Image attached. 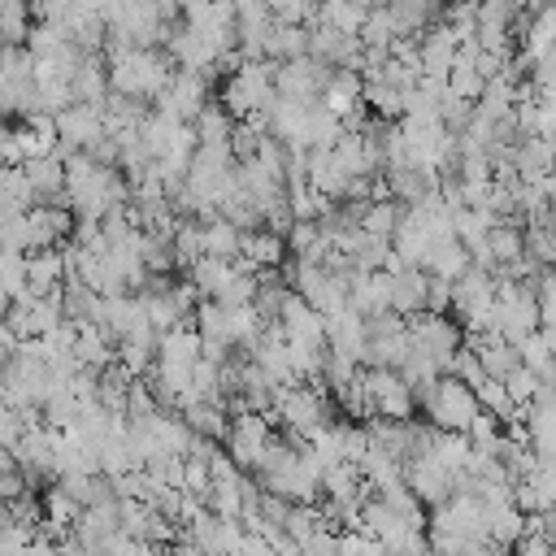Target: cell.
Here are the masks:
<instances>
[{
  "instance_id": "obj_1",
  "label": "cell",
  "mask_w": 556,
  "mask_h": 556,
  "mask_svg": "<svg viewBox=\"0 0 556 556\" xmlns=\"http://www.w3.org/2000/svg\"><path fill=\"white\" fill-rule=\"evenodd\" d=\"M126 182L117 174V165H100L96 156L87 152H70L65 156V200L91 217V222H104L109 213H122L126 208Z\"/></svg>"
},
{
  "instance_id": "obj_2",
  "label": "cell",
  "mask_w": 556,
  "mask_h": 556,
  "mask_svg": "<svg viewBox=\"0 0 556 556\" xmlns=\"http://www.w3.org/2000/svg\"><path fill=\"white\" fill-rule=\"evenodd\" d=\"M204 361V339L195 334V326H174L161 334L156 343V365H152V395L161 404H178L191 391L195 365Z\"/></svg>"
},
{
  "instance_id": "obj_3",
  "label": "cell",
  "mask_w": 556,
  "mask_h": 556,
  "mask_svg": "<svg viewBox=\"0 0 556 556\" xmlns=\"http://www.w3.org/2000/svg\"><path fill=\"white\" fill-rule=\"evenodd\" d=\"M169 78H174V65L156 48L109 43V91L113 96H126V100L143 104V100H156Z\"/></svg>"
},
{
  "instance_id": "obj_4",
  "label": "cell",
  "mask_w": 556,
  "mask_h": 556,
  "mask_svg": "<svg viewBox=\"0 0 556 556\" xmlns=\"http://www.w3.org/2000/svg\"><path fill=\"white\" fill-rule=\"evenodd\" d=\"M417 400H421L430 426H434V430H447V434H465V430L473 426V417L482 413L478 391H473L469 382H460L456 374H443V378H439L434 387H426Z\"/></svg>"
},
{
  "instance_id": "obj_5",
  "label": "cell",
  "mask_w": 556,
  "mask_h": 556,
  "mask_svg": "<svg viewBox=\"0 0 556 556\" xmlns=\"http://www.w3.org/2000/svg\"><path fill=\"white\" fill-rule=\"evenodd\" d=\"M543 330V317H539V295L530 287H521L517 278H500V291H495V321H491V334L508 339V343H526Z\"/></svg>"
},
{
  "instance_id": "obj_6",
  "label": "cell",
  "mask_w": 556,
  "mask_h": 556,
  "mask_svg": "<svg viewBox=\"0 0 556 556\" xmlns=\"http://www.w3.org/2000/svg\"><path fill=\"white\" fill-rule=\"evenodd\" d=\"M269 100H274V61H243V65L230 74L226 96H222L226 113L239 117V122L252 117V113H265Z\"/></svg>"
},
{
  "instance_id": "obj_7",
  "label": "cell",
  "mask_w": 556,
  "mask_h": 556,
  "mask_svg": "<svg viewBox=\"0 0 556 556\" xmlns=\"http://www.w3.org/2000/svg\"><path fill=\"white\" fill-rule=\"evenodd\" d=\"M348 274H352V269H330V265L295 261V269H291V291L326 317V313H334V308L348 304Z\"/></svg>"
},
{
  "instance_id": "obj_8",
  "label": "cell",
  "mask_w": 556,
  "mask_h": 556,
  "mask_svg": "<svg viewBox=\"0 0 556 556\" xmlns=\"http://www.w3.org/2000/svg\"><path fill=\"white\" fill-rule=\"evenodd\" d=\"M495 291H500V278H491L478 265L452 282V308L460 313V321L473 334H486L491 330V321H495Z\"/></svg>"
},
{
  "instance_id": "obj_9",
  "label": "cell",
  "mask_w": 556,
  "mask_h": 556,
  "mask_svg": "<svg viewBox=\"0 0 556 556\" xmlns=\"http://www.w3.org/2000/svg\"><path fill=\"white\" fill-rule=\"evenodd\" d=\"M274 413H278V421L287 426V434L291 439H313L330 417H326V400H321V391L317 387H278V395H274Z\"/></svg>"
},
{
  "instance_id": "obj_10",
  "label": "cell",
  "mask_w": 556,
  "mask_h": 556,
  "mask_svg": "<svg viewBox=\"0 0 556 556\" xmlns=\"http://www.w3.org/2000/svg\"><path fill=\"white\" fill-rule=\"evenodd\" d=\"M269 443H274V426H269V417H265V413H252V408H235L230 430H226L230 460H235L239 469H256Z\"/></svg>"
},
{
  "instance_id": "obj_11",
  "label": "cell",
  "mask_w": 556,
  "mask_h": 556,
  "mask_svg": "<svg viewBox=\"0 0 556 556\" xmlns=\"http://www.w3.org/2000/svg\"><path fill=\"white\" fill-rule=\"evenodd\" d=\"M208 109V78L191 74V70H174V78L165 83V91L156 96V113L195 126V117Z\"/></svg>"
},
{
  "instance_id": "obj_12",
  "label": "cell",
  "mask_w": 556,
  "mask_h": 556,
  "mask_svg": "<svg viewBox=\"0 0 556 556\" xmlns=\"http://www.w3.org/2000/svg\"><path fill=\"white\" fill-rule=\"evenodd\" d=\"M109 135V126H104V104H70V109H61L56 113V139H61V156H70V152H91L100 139Z\"/></svg>"
},
{
  "instance_id": "obj_13",
  "label": "cell",
  "mask_w": 556,
  "mask_h": 556,
  "mask_svg": "<svg viewBox=\"0 0 556 556\" xmlns=\"http://www.w3.org/2000/svg\"><path fill=\"white\" fill-rule=\"evenodd\" d=\"M365 343H369V317L365 313H356L352 304L326 313V348H330V356L361 365L365 361Z\"/></svg>"
},
{
  "instance_id": "obj_14",
  "label": "cell",
  "mask_w": 556,
  "mask_h": 556,
  "mask_svg": "<svg viewBox=\"0 0 556 556\" xmlns=\"http://www.w3.org/2000/svg\"><path fill=\"white\" fill-rule=\"evenodd\" d=\"M330 65H321L317 56H300V61H282L274 65V91L287 100H321L326 83H330Z\"/></svg>"
},
{
  "instance_id": "obj_15",
  "label": "cell",
  "mask_w": 556,
  "mask_h": 556,
  "mask_svg": "<svg viewBox=\"0 0 556 556\" xmlns=\"http://www.w3.org/2000/svg\"><path fill=\"white\" fill-rule=\"evenodd\" d=\"M408 352V321L395 313L369 317V343H365V365L374 369H400Z\"/></svg>"
},
{
  "instance_id": "obj_16",
  "label": "cell",
  "mask_w": 556,
  "mask_h": 556,
  "mask_svg": "<svg viewBox=\"0 0 556 556\" xmlns=\"http://www.w3.org/2000/svg\"><path fill=\"white\" fill-rule=\"evenodd\" d=\"M56 439H61V430H52V426H39V421L26 426L22 439L13 443L17 469L26 478H56Z\"/></svg>"
},
{
  "instance_id": "obj_17",
  "label": "cell",
  "mask_w": 556,
  "mask_h": 556,
  "mask_svg": "<svg viewBox=\"0 0 556 556\" xmlns=\"http://www.w3.org/2000/svg\"><path fill=\"white\" fill-rule=\"evenodd\" d=\"M387 282H391V313L395 317H421L430 313V274L417 269V265H400V269H387Z\"/></svg>"
},
{
  "instance_id": "obj_18",
  "label": "cell",
  "mask_w": 556,
  "mask_h": 556,
  "mask_svg": "<svg viewBox=\"0 0 556 556\" xmlns=\"http://www.w3.org/2000/svg\"><path fill=\"white\" fill-rule=\"evenodd\" d=\"M274 326H278L282 339L295 343V348H326V317H321L313 304H304L295 291L287 295V304H282V313H278Z\"/></svg>"
},
{
  "instance_id": "obj_19",
  "label": "cell",
  "mask_w": 556,
  "mask_h": 556,
  "mask_svg": "<svg viewBox=\"0 0 556 556\" xmlns=\"http://www.w3.org/2000/svg\"><path fill=\"white\" fill-rule=\"evenodd\" d=\"M404 482H408V491L421 500V504H430V508H439V504H447L456 491H460V482L443 469V465H434L430 456H417V460H408V469H404Z\"/></svg>"
},
{
  "instance_id": "obj_20",
  "label": "cell",
  "mask_w": 556,
  "mask_h": 556,
  "mask_svg": "<svg viewBox=\"0 0 556 556\" xmlns=\"http://www.w3.org/2000/svg\"><path fill=\"white\" fill-rule=\"evenodd\" d=\"M513 500L521 513H552L556 508V465L530 460V469L513 478Z\"/></svg>"
},
{
  "instance_id": "obj_21",
  "label": "cell",
  "mask_w": 556,
  "mask_h": 556,
  "mask_svg": "<svg viewBox=\"0 0 556 556\" xmlns=\"http://www.w3.org/2000/svg\"><path fill=\"white\" fill-rule=\"evenodd\" d=\"M65 278H70L65 248H39V252H26V295H56Z\"/></svg>"
},
{
  "instance_id": "obj_22",
  "label": "cell",
  "mask_w": 556,
  "mask_h": 556,
  "mask_svg": "<svg viewBox=\"0 0 556 556\" xmlns=\"http://www.w3.org/2000/svg\"><path fill=\"white\" fill-rule=\"evenodd\" d=\"M165 48H169V61L178 65V70H191V74H213V65L222 61V52L213 48V43H204L191 26H178L169 39H165Z\"/></svg>"
},
{
  "instance_id": "obj_23",
  "label": "cell",
  "mask_w": 556,
  "mask_h": 556,
  "mask_svg": "<svg viewBox=\"0 0 556 556\" xmlns=\"http://www.w3.org/2000/svg\"><path fill=\"white\" fill-rule=\"evenodd\" d=\"M460 56V39L447 26H434L417 39V61H421V78H447V70Z\"/></svg>"
},
{
  "instance_id": "obj_24",
  "label": "cell",
  "mask_w": 556,
  "mask_h": 556,
  "mask_svg": "<svg viewBox=\"0 0 556 556\" xmlns=\"http://www.w3.org/2000/svg\"><path fill=\"white\" fill-rule=\"evenodd\" d=\"M348 304H352L356 313H365V317L391 313V282H387V269H378V274L352 269V274H348Z\"/></svg>"
},
{
  "instance_id": "obj_25",
  "label": "cell",
  "mask_w": 556,
  "mask_h": 556,
  "mask_svg": "<svg viewBox=\"0 0 556 556\" xmlns=\"http://www.w3.org/2000/svg\"><path fill=\"white\" fill-rule=\"evenodd\" d=\"M26 226H30V252H39V248H56V243H65V239L74 235L70 213L56 208V204H35V208L26 213Z\"/></svg>"
},
{
  "instance_id": "obj_26",
  "label": "cell",
  "mask_w": 556,
  "mask_h": 556,
  "mask_svg": "<svg viewBox=\"0 0 556 556\" xmlns=\"http://www.w3.org/2000/svg\"><path fill=\"white\" fill-rule=\"evenodd\" d=\"M473 356H478V365H482V374L486 378H508L513 369H521V348L517 343H508V339H500V334H478L473 339Z\"/></svg>"
},
{
  "instance_id": "obj_27",
  "label": "cell",
  "mask_w": 556,
  "mask_h": 556,
  "mask_svg": "<svg viewBox=\"0 0 556 556\" xmlns=\"http://www.w3.org/2000/svg\"><path fill=\"white\" fill-rule=\"evenodd\" d=\"M282 252H287V235H278V230H243V252H239V261L252 269V274H265V269H278V261H282Z\"/></svg>"
},
{
  "instance_id": "obj_28",
  "label": "cell",
  "mask_w": 556,
  "mask_h": 556,
  "mask_svg": "<svg viewBox=\"0 0 556 556\" xmlns=\"http://www.w3.org/2000/svg\"><path fill=\"white\" fill-rule=\"evenodd\" d=\"M430 278H443V282H456L460 274H469L473 269V256H469V248L456 239V235H447V239H439L434 248H430V256H426V265H421Z\"/></svg>"
},
{
  "instance_id": "obj_29",
  "label": "cell",
  "mask_w": 556,
  "mask_h": 556,
  "mask_svg": "<svg viewBox=\"0 0 556 556\" xmlns=\"http://www.w3.org/2000/svg\"><path fill=\"white\" fill-rule=\"evenodd\" d=\"M22 174H26L30 191H35V200H56V195H65V156H61V152L26 161Z\"/></svg>"
},
{
  "instance_id": "obj_30",
  "label": "cell",
  "mask_w": 556,
  "mask_h": 556,
  "mask_svg": "<svg viewBox=\"0 0 556 556\" xmlns=\"http://www.w3.org/2000/svg\"><path fill=\"white\" fill-rule=\"evenodd\" d=\"M287 248L295 252V261H313V265H326L334 256V243L321 222H295L287 230Z\"/></svg>"
},
{
  "instance_id": "obj_31",
  "label": "cell",
  "mask_w": 556,
  "mask_h": 556,
  "mask_svg": "<svg viewBox=\"0 0 556 556\" xmlns=\"http://www.w3.org/2000/svg\"><path fill=\"white\" fill-rule=\"evenodd\" d=\"M182 421L200 434V439H226V430H230V421H226V408H222V400H187L182 404Z\"/></svg>"
},
{
  "instance_id": "obj_32",
  "label": "cell",
  "mask_w": 556,
  "mask_h": 556,
  "mask_svg": "<svg viewBox=\"0 0 556 556\" xmlns=\"http://www.w3.org/2000/svg\"><path fill=\"white\" fill-rule=\"evenodd\" d=\"M204 256H217V261H239L243 252V230L226 217H204Z\"/></svg>"
},
{
  "instance_id": "obj_33",
  "label": "cell",
  "mask_w": 556,
  "mask_h": 556,
  "mask_svg": "<svg viewBox=\"0 0 556 556\" xmlns=\"http://www.w3.org/2000/svg\"><path fill=\"white\" fill-rule=\"evenodd\" d=\"M308 56V26H291V22H278L269 43H265V61H300Z\"/></svg>"
},
{
  "instance_id": "obj_34",
  "label": "cell",
  "mask_w": 556,
  "mask_h": 556,
  "mask_svg": "<svg viewBox=\"0 0 556 556\" xmlns=\"http://www.w3.org/2000/svg\"><path fill=\"white\" fill-rule=\"evenodd\" d=\"M365 17H369V4L365 0H321V9H317V22L321 26H334L343 35H361Z\"/></svg>"
},
{
  "instance_id": "obj_35",
  "label": "cell",
  "mask_w": 556,
  "mask_h": 556,
  "mask_svg": "<svg viewBox=\"0 0 556 556\" xmlns=\"http://www.w3.org/2000/svg\"><path fill=\"white\" fill-rule=\"evenodd\" d=\"M30 30H35L30 0H4L0 4V43L4 48H22V39H30Z\"/></svg>"
},
{
  "instance_id": "obj_36",
  "label": "cell",
  "mask_w": 556,
  "mask_h": 556,
  "mask_svg": "<svg viewBox=\"0 0 556 556\" xmlns=\"http://www.w3.org/2000/svg\"><path fill=\"white\" fill-rule=\"evenodd\" d=\"M74 100L78 104H104V91H109V65H100L96 56H83L78 74H74Z\"/></svg>"
},
{
  "instance_id": "obj_37",
  "label": "cell",
  "mask_w": 556,
  "mask_h": 556,
  "mask_svg": "<svg viewBox=\"0 0 556 556\" xmlns=\"http://www.w3.org/2000/svg\"><path fill=\"white\" fill-rule=\"evenodd\" d=\"M556 48V4H543L534 17H530V26H526V61L534 65L539 56H547Z\"/></svg>"
},
{
  "instance_id": "obj_38",
  "label": "cell",
  "mask_w": 556,
  "mask_h": 556,
  "mask_svg": "<svg viewBox=\"0 0 556 556\" xmlns=\"http://www.w3.org/2000/svg\"><path fill=\"white\" fill-rule=\"evenodd\" d=\"M400 217H404L400 200H365L356 222H361V230H369V235H378V239H391L395 226H400Z\"/></svg>"
},
{
  "instance_id": "obj_39",
  "label": "cell",
  "mask_w": 556,
  "mask_h": 556,
  "mask_svg": "<svg viewBox=\"0 0 556 556\" xmlns=\"http://www.w3.org/2000/svg\"><path fill=\"white\" fill-rule=\"evenodd\" d=\"M195 139L200 143H230L235 139V117L217 104H208L200 117H195Z\"/></svg>"
},
{
  "instance_id": "obj_40",
  "label": "cell",
  "mask_w": 556,
  "mask_h": 556,
  "mask_svg": "<svg viewBox=\"0 0 556 556\" xmlns=\"http://www.w3.org/2000/svg\"><path fill=\"white\" fill-rule=\"evenodd\" d=\"M504 387H508L513 408L521 413V408H530V404H534V395H539V387H543V382H539V374H534V369H526V365H521V369H513V374L504 378Z\"/></svg>"
},
{
  "instance_id": "obj_41",
  "label": "cell",
  "mask_w": 556,
  "mask_h": 556,
  "mask_svg": "<svg viewBox=\"0 0 556 556\" xmlns=\"http://www.w3.org/2000/svg\"><path fill=\"white\" fill-rule=\"evenodd\" d=\"M478 404H482V413H491V417H508V413H517L513 408V400H508V387L500 382V378H486L482 387H478Z\"/></svg>"
},
{
  "instance_id": "obj_42",
  "label": "cell",
  "mask_w": 556,
  "mask_h": 556,
  "mask_svg": "<svg viewBox=\"0 0 556 556\" xmlns=\"http://www.w3.org/2000/svg\"><path fill=\"white\" fill-rule=\"evenodd\" d=\"M295 552H300V556H339V534L330 530V521H321L308 539L295 543Z\"/></svg>"
},
{
  "instance_id": "obj_43",
  "label": "cell",
  "mask_w": 556,
  "mask_h": 556,
  "mask_svg": "<svg viewBox=\"0 0 556 556\" xmlns=\"http://www.w3.org/2000/svg\"><path fill=\"white\" fill-rule=\"evenodd\" d=\"M513 552H517V556H556V539L547 534V526H534V521H530V530L517 539Z\"/></svg>"
},
{
  "instance_id": "obj_44",
  "label": "cell",
  "mask_w": 556,
  "mask_h": 556,
  "mask_svg": "<svg viewBox=\"0 0 556 556\" xmlns=\"http://www.w3.org/2000/svg\"><path fill=\"white\" fill-rule=\"evenodd\" d=\"M339 556H387V547L378 539H369L365 530H343L339 534Z\"/></svg>"
},
{
  "instance_id": "obj_45",
  "label": "cell",
  "mask_w": 556,
  "mask_h": 556,
  "mask_svg": "<svg viewBox=\"0 0 556 556\" xmlns=\"http://www.w3.org/2000/svg\"><path fill=\"white\" fill-rule=\"evenodd\" d=\"M539 317H543V330H556V274H543L539 282Z\"/></svg>"
},
{
  "instance_id": "obj_46",
  "label": "cell",
  "mask_w": 556,
  "mask_h": 556,
  "mask_svg": "<svg viewBox=\"0 0 556 556\" xmlns=\"http://www.w3.org/2000/svg\"><path fill=\"white\" fill-rule=\"evenodd\" d=\"M22 430H26V417H22L17 408L0 404V447H9V452H13V443L22 439Z\"/></svg>"
},
{
  "instance_id": "obj_47",
  "label": "cell",
  "mask_w": 556,
  "mask_h": 556,
  "mask_svg": "<svg viewBox=\"0 0 556 556\" xmlns=\"http://www.w3.org/2000/svg\"><path fill=\"white\" fill-rule=\"evenodd\" d=\"M543 526H547V534H552V539H556V508H552V513H547V521H543Z\"/></svg>"
},
{
  "instance_id": "obj_48",
  "label": "cell",
  "mask_w": 556,
  "mask_h": 556,
  "mask_svg": "<svg viewBox=\"0 0 556 556\" xmlns=\"http://www.w3.org/2000/svg\"><path fill=\"white\" fill-rule=\"evenodd\" d=\"M9 135V126H4V104H0V139Z\"/></svg>"
},
{
  "instance_id": "obj_49",
  "label": "cell",
  "mask_w": 556,
  "mask_h": 556,
  "mask_svg": "<svg viewBox=\"0 0 556 556\" xmlns=\"http://www.w3.org/2000/svg\"><path fill=\"white\" fill-rule=\"evenodd\" d=\"M278 556H300V552H295V547H282V552H278Z\"/></svg>"
},
{
  "instance_id": "obj_50",
  "label": "cell",
  "mask_w": 556,
  "mask_h": 556,
  "mask_svg": "<svg viewBox=\"0 0 556 556\" xmlns=\"http://www.w3.org/2000/svg\"><path fill=\"white\" fill-rule=\"evenodd\" d=\"M0 404H4V374H0Z\"/></svg>"
}]
</instances>
